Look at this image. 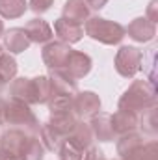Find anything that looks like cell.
<instances>
[{
	"label": "cell",
	"mask_w": 158,
	"mask_h": 160,
	"mask_svg": "<svg viewBox=\"0 0 158 160\" xmlns=\"http://www.w3.org/2000/svg\"><path fill=\"white\" fill-rule=\"evenodd\" d=\"M121 160H123V158H121Z\"/></svg>",
	"instance_id": "39"
},
{
	"label": "cell",
	"mask_w": 158,
	"mask_h": 160,
	"mask_svg": "<svg viewBox=\"0 0 158 160\" xmlns=\"http://www.w3.org/2000/svg\"><path fill=\"white\" fill-rule=\"evenodd\" d=\"M156 0H151V4H149V8H147V19L151 21V22H155L156 24L158 21V15H156Z\"/></svg>",
	"instance_id": "32"
},
{
	"label": "cell",
	"mask_w": 158,
	"mask_h": 160,
	"mask_svg": "<svg viewBox=\"0 0 158 160\" xmlns=\"http://www.w3.org/2000/svg\"><path fill=\"white\" fill-rule=\"evenodd\" d=\"M28 9L26 0H0V15L4 19H19Z\"/></svg>",
	"instance_id": "23"
},
{
	"label": "cell",
	"mask_w": 158,
	"mask_h": 160,
	"mask_svg": "<svg viewBox=\"0 0 158 160\" xmlns=\"http://www.w3.org/2000/svg\"><path fill=\"white\" fill-rule=\"evenodd\" d=\"M2 38H4V48L9 50L11 54H21L32 45V41L28 39L24 28H11Z\"/></svg>",
	"instance_id": "14"
},
{
	"label": "cell",
	"mask_w": 158,
	"mask_h": 160,
	"mask_svg": "<svg viewBox=\"0 0 158 160\" xmlns=\"http://www.w3.org/2000/svg\"><path fill=\"white\" fill-rule=\"evenodd\" d=\"M52 2L54 0H30V9L34 13H45V11L50 9Z\"/></svg>",
	"instance_id": "30"
},
{
	"label": "cell",
	"mask_w": 158,
	"mask_h": 160,
	"mask_svg": "<svg viewBox=\"0 0 158 160\" xmlns=\"http://www.w3.org/2000/svg\"><path fill=\"white\" fill-rule=\"evenodd\" d=\"M101 110V99L93 91H80L73 95V112L78 119L95 116Z\"/></svg>",
	"instance_id": "6"
},
{
	"label": "cell",
	"mask_w": 158,
	"mask_h": 160,
	"mask_svg": "<svg viewBox=\"0 0 158 160\" xmlns=\"http://www.w3.org/2000/svg\"><path fill=\"white\" fill-rule=\"evenodd\" d=\"M82 160H106V157H104V153H102L99 147L89 145V147L86 149V153H84Z\"/></svg>",
	"instance_id": "31"
},
{
	"label": "cell",
	"mask_w": 158,
	"mask_h": 160,
	"mask_svg": "<svg viewBox=\"0 0 158 160\" xmlns=\"http://www.w3.org/2000/svg\"><path fill=\"white\" fill-rule=\"evenodd\" d=\"M39 140L41 143H43V147L47 149V151H58L60 149V145H62V142L65 140L62 134H58L52 127H50V123H45V125H41L39 128Z\"/></svg>",
	"instance_id": "22"
},
{
	"label": "cell",
	"mask_w": 158,
	"mask_h": 160,
	"mask_svg": "<svg viewBox=\"0 0 158 160\" xmlns=\"http://www.w3.org/2000/svg\"><path fill=\"white\" fill-rule=\"evenodd\" d=\"M123 160H158V143L156 142H149V143H141L132 155H128Z\"/></svg>",
	"instance_id": "28"
},
{
	"label": "cell",
	"mask_w": 158,
	"mask_h": 160,
	"mask_svg": "<svg viewBox=\"0 0 158 160\" xmlns=\"http://www.w3.org/2000/svg\"><path fill=\"white\" fill-rule=\"evenodd\" d=\"M0 52H4V48H2V47H0Z\"/></svg>",
	"instance_id": "37"
},
{
	"label": "cell",
	"mask_w": 158,
	"mask_h": 160,
	"mask_svg": "<svg viewBox=\"0 0 158 160\" xmlns=\"http://www.w3.org/2000/svg\"><path fill=\"white\" fill-rule=\"evenodd\" d=\"M71 52H73V48H71L67 43H62V41H48V43H45V47H43L41 58H43V62H45V65H47L48 69H62V67H65L67 58H69Z\"/></svg>",
	"instance_id": "5"
},
{
	"label": "cell",
	"mask_w": 158,
	"mask_h": 160,
	"mask_svg": "<svg viewBox=\"0 0 158 160\" xmlns=\"http://www.w3.org/2000/svg\"><path fill=\"white\" fill-rule=\"evenodd\" d=\"M89 127H91L93 138H97L99 142H112L116 138V132L112 127V114L97 112L95 116H91Z\"/></svg>",
	"instance_id": "9"
},
{
	"label": "cell",
	"mask_w": 158,
	"mask_h": 160,
	"mask_svg": "<svg viewBox=\"0 0 158 160\" xmlns=\"http://www.w3.org/2000/svg\"><path fill=\"white\" fill-rule=\"evenodd\" d=\"M52 32H56V36L60 38L62 43L71 45V43H77V41L82 39V36H84V26L78 24V22H75V21L65 19V17H60V19L54 22V30H52Z\"/></svg>",
	"instance_id": "10"
},
{
	"label": "cell",
	"mask_w": 158,
	"mask_h": 160,
	"mask_svg": "<svg viewBox=\"0 0 158 160\" xmlns=\"http://www.w3.org/2000/svg\"><path fill=\"white\" fill-rule=\"evenodd\" d=\"M34 80V89H36V102L39 104H48V101L54 97V91H52V84L48 77H36Z\"/></svg>",
	"instance_id": "26"
},
{
	"label": "cell",
	"mask_w": 158,
	"mask_h": 160,
	"mask_svg": "<svg viewBox=\"0 0 158 160\" xmlns=\"http://www.w3.org/2000/svg\"><path fill=\"white\" fill-rule=\"evenodd\" d=\"M125 34H128V38L138 43H149L156 36V24L151 22L147 17H138L125 28Z\"/></svg>",
	"instance_id": "7"
},
{
	"label": "cell",
	"mask_w": 158,
	"mask_h": 160,
	"mask_svg": "<svg viewBox=\"0 0 158 160\" xmlns=\"http://www.w3.org/2000/svg\"><path fill=\"white\" fill-rule=\"evenodd\" d=\"M58 157H60V160H82L84 151L78 149L75 143H71L69 140H63L58 149Z\"/></svg>",
	"instance_id": "29"
},
{
	"label": "cell",
	"mask_w": 158,
	"mask_h": 160,
	"mask_svg": "<svg viewBox=\"0 0 158 160\" xmlns=\"http://www.w3.org/2000/svg\"><path fill=\"white\" fill-rule=\"evenodd\" d=\"M9 99L24 102V104H36V89L32 78H13L9 86Z\"/></svg>",
	"instance_id": "12"
},
{
	"label": "cell",
	"mask_w": 158,
	"mask_h": 160,
	"mask_svg": "<svg viewBox=\"0 0 158 160\" xmlns=\"http://www.w3.org/2000/svg\"><path fill=\"white\" fill-rule=\"evenodd\" d=\"M143 143V134H140V132H136V130H130V132H125V134H121L117 140V145H116V149H117V155L121 158H126L128 155H132L140 145Z\"/></svg>",
	"instance_id": "16"
},
{
	"label": "cell",
	"mask_w": 158,
	"mask_h": 160,
	"mask_svg": "<svg viewBox=\"0 0 158 160\" xmlns=\"http://www.w3.org/2000/svg\"><path fill=\"white\" fill-rule=\"evenodd\" d=\"M0 89H2V86H0Z\"/></svg>",
	"instance_id": "38"
},
{
	"label": "cell",
	"mask_w": 158,
	"mask_h": 160,
	"mask_svg": "<svg viewBox=\"0 0 158 160\" xmlns=\"http://www.w3.org/2000/svg\"><path fill=\"white\" fill-rule=\"evenodd\" d=\"M143 52L136 47H121L116 54V71L125 78H134L141 69Z\"/></svg>",
	"instance_id": "4"
},
{
	"label": "cell",
	"mask_w": 158,
	"mask_h": 160,
	"mask_svg": "<svg viewBox=\"0 0 158 160\" xmlns=\"http://www.w3.org/2000/svg\"><path fill=\"white\" fill-rule=\"evenodd\" d=\"M30 136L32 134H28V132H24L21 128L9 127L7 130H4V134H0V149H6V151H9L13 155L21 157V153H22V149H24Z\"/></svg>",
	"instance_id": "8"
},
{
	"label": "cell",
	"mask_w": 158,
	"mask_h": 160,
	"mask_svg": "<svg viewBox=\"0 0 158 160\" xmlns=\"http://www.w3.org/2000/svg\"><path fill=\"white\" fill-rule=\"evenodd\" d=\"M50 84L54 95H75L77 93V78H73L67 69H50Z\"/></svg>",
	"instance_id": "11"
},
{
	"label": "cell",
	"mask_w": 158,
	"mask_h": 160,
	"mask_svg": "<svg viewBox=\"0 0 158 160\" xmlns=\"http://www.w3.org/2000/svg\"><path fill=\"white\" fill-rule=\"evenodd\" d=\"M4 125L21 128L28 134H36L39 132L41 125L39 119L36 118V114L30 110V104L19 102V101H6V116H4Z\"/></svg>",
	"instance_id": "2"
},
{
	"label": "cell",
	"mask_w": 158,
	"mask_h": 160,
	"mask_svg": "<svg viewBox=\"0 0 158 160\" xmlns=\"http://www.w3.org/2000/svg\"><path fill=\"white\" fill-rule=\"evenodd\" d=\"M69 21H75L78 24H84L89 19V6L86 4V0H67L63 6V15Z\"/></svg>",
	"instance_id": "18"
},
{
	"label": "cell",
	"mask_w": 158,
	"mask_h": 160,
	"mask_svg": "<svg viewBox=\"0 0 158 160\" xmlns=\"http://www.w3.org/2000/svg\"><path fill=\"white\" fill-rule=\"evenodd\" d=\"M112 127H114L116 136L117 134L121 136V134L130 132V130H136V127H138V114L128 112V110H117L112 116Z\"/></svg>",
	"instance_id": "17"
},
{
	"label": "cell",
	"mask_w": 158,
	"mask_h": 160,
	"mask_svg": "<svg viewBox=\"0 0 158 160\" xmlns=\"http://www.w3.org/2000/svg\"><path fill=\"white\" fill-rule=\"evenodd\" d=\"M86 4L89 6V9H102L108 4V0H86Z\"/></svg>",
	"instance_id": "33"
},
{
	"label": "cell",
	"mask_w": 158,
	"mask_h": 160,
	"mask_svg": "<svg viewBox=\"0 0 158 160\" xmlns=\"http://www.w3.org/2000/svg\"><path fill=\"white\" fill-rule=\"evenodd\" d=\"M45 147L41 143L39 138H36V134H32L21 153V160H43L45 158Z\"/></svg>",
	"instance_id": "25"
},
{
	"label": "cell",
	"mask_w": 158,
	"mask_h": 160,
	"mask_svg": "<svg viewBox=\"0 0 158 160\" xmlns=\"http://www.w3.org/2000/svg\"><path fill=\"white\" fill-rule=\"evenodd\" d=\"M153 104H156V93L153 82L149 80H134L119 99V110H128L134 114H140Z\"/></svg>",
	"instance_id": "1"
},
{
	"label": "cell",
	"mask_w": 158,
	"mask_h": 160,
	"mask_svg": "<svg viewBox=\"0 0 158 160\" xmlns=\"http://www.w3.org/2000/svg\"><path fill=\"white\" fill-rule=\"evenodd\" d=\"M17 75V62L9 52H0V86L7 84Z\"/></svg>",
	"instance_id": "24"
},
{
	"label": "cell",
	"mask_w": 158,
	"mask_h": 160,
	"mask_svg": "<svg viewBox=\"0 0 158 160\" xmlns=\"http://www.w3.org/2000/svg\"><path fill=\"white\" fill-rule=\"evenodd\" d=\"M84 32L91 39L99 41L102 45H117L125 38V26L102 17H89L86 21Z\"/></svg>",
	"instance_id": "3"
},
{
	"label": "cell",
	"mask_w": 158,
	"mask_h": 160,
	"mask_svg": "<svg viewBox=\"0 0 158 160\" xmlns=\"http://www.w3.org/2000/svg\"><path fill=\"white\" fill-rule=\"evenodd\" d=\"M91 58L86 54V52H80V50H73L67 58V63L63 69H67V73L73 77V78H84L89 71H91Z\"/></svg>",
	"instance_id": "13"
},
{
	"label": "cell",
	"mask_w": 158,
	"mask_h": 160,
	"mask_svg": "<svg viewBox=\"0 0 158 160\" xmlns=\"http://www.w3.org/2000/svg\"><path fill=\"white\" fill-rule=\"evenodd\" d=\"M48 123H50V127L58 134H62L63 138H67L71 134V130L75 128V125L78 123V118L75 114H58V116H50Z\"/></svg>",
	"instance_id": "20"
},
{
	"label": "cell",
	"mask_w": 158,
	"mask_h": 160,
	"mask_svg": "<svg viewBox=\"0 0 158 160\" xmlns=\"http://www.w3.org/2000/svg\"><path fill=\"white\" fill-rule=\"evenodd\" d=\"M65 140H69L71 143H75L78 149L86 151V149L93 143V132H91L89 123H82V121H78V123L75 125V128L71 130V134H69Z\"/></svg>",
	"instance_id": "19"
},
{
	"label": "cell",
	"mask_w": 158,
	"mask_h": 160,
	"mask_svg": "<svg viewBox=\"0 0 158 160\" xmlns=\"http://www.w3.org/2000/svg\"><path fill=\"white\" fill-rule=\"evenodd\" d=\"M138 127L145 134L156 136V132H158V108H156V104H153V106H149V108H145L141 112V118L138 119Z\"/></svg>",
	"instance_id": "21"
},
{
	"label": "cell",
	"mask_w": 158,
	"mask_h": 160,
	"mask_svg": "<svg viewBox=\"0 0 158 160\" xmlns=\"http://www.w3.org/2000/svg\"><path fill=\"white\" fill-rule=\"evenodd\" d=\"M50 116L58 114H75L73 112V95H54L48 101Z\"/></svg>",
	"instance_id": "27"
},
{
	"label": "cell",
	"mask_w": 158,
	"mask_h": 160,
	"mask_svg": "<svg viewBox=\"0 0 158 160\" xmlns=\"http://www.w3.org/2000/svg\"><path fill=\"white\" fill-rule=\"evenodd\" d=\"M4 36V22H2V19H0V38Z\"/></svg>",
	"instance_id": "36"
},
{
	"label": "cell",
	"mask_w": 158,
	"mask_h": 160,
	"mask_svg": "<svg viewBox=\"0 0 158 160\" xmlns=\"http://www.w3.org/2000/svg\"><path fill=\"white\" fill-rule=\"evenodd\" d=\"M0 160H21V157L9 153V151H6V149H0Z\"/></svg>",
	"instance_id": "34"
},
{
	"label": "cell",
	"mask_w": 158,
	"mask_h": 160,
	"mask_svg": "<svg viewBox=\"0 0 158 160\" xmlns=\"http://www.w3.org/2000/svg\"><path fill=\"white\" fill-rule=\"evenodd\" d=\"M24 32H26L28 39L32 41V43H48V41L52 39V36H54L52 26L47 21H43V19H32V21H28L26 26H24Z\"/></svg>",
	"instance_id": "15"
},
{
	"label": "cell",
	"mask_w": 158,
	"mask_h": 160,
	"mask_svg": "<svg viewBox=\"0 0 158 160\" xmlns=\"http://www.w3.org/2000/svg\"><path fill=\"white\" fill-rule=\"evenodd\" d=\"M4 116H6V99H0V127L4 125Z\"/></svg>",
	"instance_id": "35"
}]
</instances>
